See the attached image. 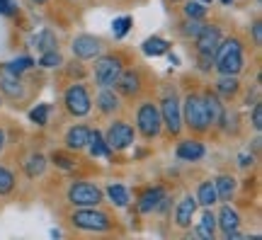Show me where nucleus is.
Wrapping results in <instances>:
<instances>
[{
    "mask_svg": "<svg viewBox=\"0 0 262 240\" xmlns=\"http://www.w3.org/2000/svg\"><path fill=\"white\" fill-rule=\"evenodd\" d=\"M214 68L221 75H238L243 71V44L241 39H226L214 54Z\"/></svg>",
    "mask_w": 262,
    "mask_h": 240,
    "instance_id": "f257e3e1",
    "label": "nucleus"
},
{
    "mask_svg": "<svg viewBox=\"0 0 262 240\" xmlns=\"http://www.w3.org/2000/svg\"><path fill=\"white\" fill-rule=\"evenodd\" d=\"M75 228L80 231H90V233H102V231H110V216L104 211H97L95 206H78V211L71 216Z\"/></svg>",
    "mask_w": 262,
    "mask_h": 240,
    "instance_id": "f03ea898",
    "label": "nucleus"
},
{
    "mask_svg": "<svg viewBox=\"0 0 262 240\" xmlns=\"http://www.w3.org/2000/svg\"><path fill=\"white\" fill-rule=\"evenodd\" d=\"M182 119L187 121V126L194 131L209 129V114H206V104L202 95H187L185 110H182Z\"/></svg>",
    "mask_w": 262,
    "mask_h": 240,
    "instance_id": "7ed1b4c3",
    "label": "nucleus"
},
{
    "mask_svg": "<svg viewBox=\"0 0 262 240\" xmlns=\"http://www.w3.org/2000/svg\"><path fill=\"white\" fill-rule=\"evenodd\" d=\"M136 124H139V131L146 136V139H153L160 134V126H163V119H160V110L150 102H143L136 112Z\"/></svg>",
    "mask_w": 262,
    "mask_h": 240,
    "instance_id": "20e7f679",
    "label": "nucleus"
},
{
    "mask_svg": "<svg viewBox=\"0 0 262 240\" xmlns=\"http://www.w3.org/2000/svg\"><path fill=\"white\" fill-rule=\"evenodd\" d=\"M122 73V58L117 56H104L95 63V83L100 88H112Z\"/></svg>",
    "mask_w": 262,
    "mask_h": 240,
    "instance_id": "39448f33",
    "label": "nucleus"
},
{
    "mask_svg": "<svg viewBox=\"0 0 262 240\" xmlns=\"http://www.w3.org/2000/svg\"><path fill=\"white\" fill-rule=\"evenodd\" d=\"M68 202L73 206H97L102 202V192H100V187L90 185V182H75L68 189Z\"/></svg>",
    "mask_w": 262,
    "mask_h": 240,
    "instance_id": "423d86ee",
    "label": "nucleus"
},
{
    "mask_svg": "<svg viewBox=\"0 0 262 240\" xmlns=\"http://www.w3.org/2000/svg\"><path fill=\"white\" fill-rule=\"evenodd\" d=\"M66 110L71 112L73 117H85L90 107H93V102H90V95L85 90L83 85H71L68 90H66Z\"/></svg>",
    "mask_w": 262,
    "mask_h": 240,
    "instance_id": "0eeeda50",
    "label": "nucleus"
},
{
    "mask_svg": "<svg viewBox=\"0 0 262 240\" xmlns=\"http://www.w3.org/2000/svg\"><path fill=\"white\" fill-rule=\"evenodd\" d=\"M104 143L110 150H124L134 143V129L126 121H114L107 131V136H104Z\"/></svg>",
    "mask_w": 262,
    "mask_h": 240,
    "instance_id": "6e6552de",
    "label": "nucleus"
},
{
    "mask_svg": "<svg viewBox=\"0 0 262 240\" xmlns=\"http://www.w3.org/2000/svg\"><path fill=\"white\" fill-rule=\"evenodd\" d=\"M160 119L168 126L170 134H180V129H182V110H180V102L175 97V93L163 100V104H160Z\"/></svg>",
    "mask_w": 262,
    "mask_h": 240,
    "instance_id": "1a4fd4ad",
    "label": "nucleus"
},
{
    "mask_svg": "<svg viewBox=\"0 0 262 240\" xmlns=\"http://www.w3.org/2000/svg\"><path fill=\"white\" fill-rule=\"evenodd\" d=\"M194 39H196V51H199V54L214 56L219 44H221V32H219V27H214V25H204L202 32H199Z\"/></svg>",
    "mask_w": 262,
    "mask_h": 240,
    "instance_id": "9d476101",
    "label": "nucleus"
},
{
    "mask_svg": "<svg viewBox=\"0 0 262 240\" xmlns=\"http://www.w3.org/2000/svg\"><path fill=\"white\" fill-rule=\"evenodd\" d=\"M100 51H102V41L97 37H93V34H80V37L73 39V54L78 56V58H95V56H100Z\"/></svg>",
    "mask_w": 262,
    "mask_h": 240,
    "instance_id": "9b49d317",
    "label": "nucleus"
},
{
    "mask_svg": "<svg viewBox=\"0 0 262 240\" xmlns=\"http://www.w3.org/2000/svg\"><path fill=\"white\" fill-rule=\"evenodd\" d=\"M194 213H196V197L187 194V197L178 204V209H175V223H178L180 228H189Z\"/></svg>",
    "mask_w": 262,
    "mask_h": 240,
    "instance_id": "f8f14e48",
    "label": "nucleus"
},
{
    "mask_svg": "<svg viewBox=\"0 0 262 240\" xmlns=\"http://www.w3.org/2000/svg\"><path fill=\"white\" fill-rule=\"evenodd\" d=\"M165 197V189L163 187H150V189H146V192L139 197V211L141 213H150V211H156V206L160 204V199Z\"/></svg>",
    "mask_w": 262,
    "mask_h": 240,
    "instance_id": "ddd939ff",
    "label": "nucleus"
},
{
    "mask_svg": "<svg viewBox=\"0 0 262 240\" xmlns=\"http://www.w3.org/2000/svg\"><path fill=\"white\" fill-rule=\"evenodd\" d=\"M88 139H90V129L83 126V124H78V126H73L66 134V146L71 150H80V148L88 146Z\"/></svg>",
    "mask_w": 262,
    "mask_h": 240,
    "instance_id": "4468645a",
    "label": "nucleus"
},
{
    "mask_svg": "<svg viewBox=\"0 0 262 240\" xmlns=\"http://www.w3.org/2000/svg\"><path fill=\"white\" fill-rule=\"evenodd\" d=\"M117 88H119V93L126 95V97H131V95H136L141 90V78L139 73H134V71H129V73H119V78H117Z\"/></svg>",
    "mask_w": 262,
    "mask_h": 240,
    "instance_id": "2eb2a0df",
    "label": "nucleus"
},
{
    "mask_svg": "<svg viewBox=\"0 0 262 240\" xmlns=\"http://www.w3.org/2000/svg\"><path fill=\"white\" fill-rule=\"evenodd\" d=\"M216 226H219V228H221L224 233L235 231V228L241 226V216H238V211H235V209H231V206H224V209L219 211V216H216Z\"/></svg>",
    "mask_w": 262,
    "mask_h": 240,
    "instance_id": "dca6fc26",
    "label": "nucleus"
},
{
    "mask_svg": "<svg viewBox=\"0 0 262 240\" xmlns=\"http://www.w3.org/2000/svg\"><path fill=\"white\" fill-rule=\"evenodd\" d=\"M178 158L180 160H189V163H194L199 158H204V146L199 143V141H182L178 146Z\"/></svg>",
    "mask_w": 262,
    "mask_h": 240,
    "instance_id": "f3484780",
    "label": "nucleus"
},
{
    "mask_svg": "<svg viewBox=\"0 0 262 240\" xmlns=\"http://www.w3.org/2000/svg\"><path fill=\"white\" fill-rule=\"evenodd\" d=\"M29 44L37 49L39 54H44V51H54V49H56V34H54L51 29H41V32H37V34L32 37Z\"/></svg>",
    "mask_w": 262,
    "mask_h": 240,
    "instance_id": "a211bd4d",
    "label": "nucleus"
},
{
    "mask_svg": "<svg viewBox=\"0 0 262 240\" xmlns=\"http://www.w3.org/2000/svg\"><path fill=\"white\" fill-rule=\"evenodd\" d=\"M0 88H3V93L12 97V100H17L25 95V88H22V80H19V75L15 73H5L3 75V80H0Z\"/></svg>",
    "mask_w": 262,
    "mask_h": 240,
    "instance_id": "6ab92c4d",
    "label": "nucleus"
},
{
    "mask_svg": "<svg viewBox=\"0 0 262 240\" xmlns=\"http://www.w3.org/2000/svg\"><path fill=\"white\" fill-rule=\"evenodd\" d=\"M216 202H219V197H216L214 182H211V180H209V182H202V185H199V192H196V204H202V206H206V209H211Z\"/></svg>",
    "mask_w": 262,
    "mask_h": 240,
    "instance_id": "aec40b11",
    "label": "nucleus"
},
{
    "mask_svg": "<svg viewBox=\"0 0 262 240\" xmlns=\"http://www.w3.org/2000/svg\"><path fill=\"white\" fill-rule=\"evenodd\" d=\"M204 97V104H206V114H209V124H216V121L221 119V114H224V104L219 102V95L214 93H206L202 95Z\"/></svg>",
    "mask_w": 262,
    "mask_h": 240,
    "instance_id": "412c9836",
    "label": "nucleus"
},
{
    "mask_svg": "<svg viewBox=\"0 0 262 240\" xmlns=\"http://www.w3.org/2000/svg\"><path fill=\"white\" fill-rule=\"evenodd\" d=\"M88 146H90V156H93V158H107V156H110V148H107L104 136L100 134V131H90Z\"/></svg>",
    "mask_w": 262,
    "mask_h": 240,
    "instance_id": "4be33fe9",
    "label": "nucleus"
},
{
    "mask_svg": "<svg viewBox=\"0 0 262 240\" xmlns=\"http://www.w3.org/2000/svg\"><path fill=\"white\" fill-rule=\"evenodd\" d=\"M214 233H216V216L211 211H204L202 221L196 226V235L204 240H214Z\"/></svg>",
    "mask_w": 262,
    "mask_h": 240,
    "instance_id": "5701e85b",
    "label": "nucleus"
},
{
    "mask_svg": "<svg viewBox=\"0 0 262 240\" xmlns=\"http://www.w3.org/2000/svg\"><path fill=\"white\" fill-rule=\"evenodd\" d=\"M214 187H216V197L219 199H231L235 192V180L231 175H221L214 180Z\"/></svg>",
    "mask_w": 262,
    "mask_h": 240,
    "instance_id": "b1692460",
    "label": "nucleus"
},
{
    "mask_svg": "<svg viewBox=\"0 0 262 240\" xmlns=\"http://www.w3.org/2000/svg\"><path fill=\"white\" fill-rule=\"evenodd\" d=\"M141 49H143V54L146 56H163V54H168L170 44L165 41V39H160V37H150V39H146V41L141 44Z\"/></svg>",
    "mask_w": 262,
    "mask_h": 240,
    "instance_id": "393cba45",
    "label": "nucleus"
},
{
    "mask_svg": "<svg viewBox=\"0 0 262 240\" xmlns=\"http://www.w3.org/2000/svg\"><path fill=\"white\" fill-rule=\"evenodd\" d=\"M97 104H100V110H102L104 114H110V112L119 110V97H117L110 88H102V93L97 95Z\"/></svg>",
    "mask_w": 262,
    "mask_h": 240,
    "instance_id": "a878e982",
    "label": "nucleus"
},
{
    "mask_svg": "<svg viewBox=\"0 0 262 240\" xmlns=\"http://www.w3.org/2000/svg\"><path fill=\"white\" fill-rule=\"evenodd\" d=\"M238 75H221L219 83H216V93L224 95V97H231V95L238 93Z\"/></svg>",
    "mask_w": 262,
    "mask_h": 240,
    "instance_id": "bb28decb",
    "label": "nucleus"
},
{
    "mask_svg": "<svg viewBox=\"0 0 262 240\" xmlns=\"http://www.w3.org/2000/svg\"><path fill=\"white\" fill-rule=\"evenodd\" d=\"M107 194H110V199H112V204H117V206H129V192H126V187L124 185H110L107 187Z\"/></svg>",
    "mask_w": 262,
    "mask_h": 240,
    "instance_id": "cd10ccee",
    "label": "nucleus"
},
{
    "mask_svg": "<svg viewBox=\"0 0 262 240\" xmlns=\"http://www.w3.org/2000/svg\"><path fill=\"white\" fill-rule=\"evenodd\" d=\"M44 167H47V158L37 153V156H32L25 163V172H27V177H39L44 172Z\"/></svg>",
    "mask_w": 262,
    "mask_h": 240,
    "instance_id": "c85d7f7f",
    "label": "nucleus"
},
{
    "mask_svg": "<svg viewBox=\"0 0 262 240\" xmlns=\"http://www.w3.org/2000/svg\"><path fill=\"white\" fill-rule=\"evenodd\" d=\"M34 66V61L29 58V56H22V58H15V61H10V63H5V73H25V71H29Z\"/></svg>",
    "mask_w": 262,
    "mask_h": 240,
    "instance_id": "c756f323",
    "label": "nucleus"
},
{
    "mask_svg": "<svg viewBox=\"0 0 262 240\" xmlns=\"http://www.w3.org/2000/svg\"><path fill=\"white\" fill-rule=\"evenodd\" d=\"M131 25H134V19L129 17V15H124V17H117L112 22V32H114V37L117 39H122L126 32L131 29Z\"/></svg>",
    "mask_w": 262,
    "mask_h": 240,
    "instance_id": "7c9ffc66",
    "label": "nucleus"
},
{
    "mask_svg": "<svg viewBox=\"0 0 262 240\" xmlns=\"http://www.w3.org/2000/svg\"><path fill=\"white\" fill-rule=\"evenodd\" d=\"M15 189V175L8 167H0V194H10Z\"/></svg>",
    "mask_w": 262,
    "mask_h": 240,
    "instance_id": "2f4dec72",
    "label": "nucleus"
},
{
    "mask_svg": "<svg viewBox=\"0 0 262 240\" xmlns=\"http://www.w3.org/2000/svg\"><path fill=\"white\" fill-rule=\"evenodd\" d=\"M29 119L34 121L37 126H44L49 121V104H37L34 110L29 112Z\"/></svg>",
    "mask_w": 262,
    "mask_h": 240,
    "instance_id": "473e14b6",
    "label": "nucleus"
},
{
    "mask_svg": "<svg viewBox=\"0 0 262 240\" xmlns=\"http://www.w3.org/2000/svg\"><path fill=\"white\" fill-rule=\"evenodd\" d=\"M185 15L192 19H202L206 15V8L204 3H196V0H189L187 5H185Z\"/></svg>",
    "mask_w": 262,
    "mask_h": 240,
    "instance_id": "72a5a7b5",
    "label": "nucleus"
},
{
    "mask_svg": "<svg viewBox=\"0 0 262 240\" xmlns=\"http://www.w3.org/2000/svg\"><path fill=\"white\" fill-rule=\"evenodd\" d=\"M39 66H44V68H56V66H61V54H58L56 49H54V51H44L41 58H39Z\"/></svg>",
    "mask_w": 262,
    "mask_h": 240,
    "instance_id": "f704fd0d",
    "label": "nucleus"
},
{
    "mask_svg": "<svg viewBox=\"0 0 262 240\" xmlns=\"http://www.w3.org/2000/svg\"><path fill=\"white\" fill-rule=\"evenodd\" d=\"M202 27H204V22H199V19L187 17L185 27H182V34H185V37H196V34L202 32Z\"/></svg>",
    "mask_w": 262,
    "mask_h": 240,
    "instance_id": "c9c22d12",
    "label": "nucleus"
},
{
    "mask_svg": "<svg viewBox=\"0 0 262 240\" xmlns=\"http://www.w3.org/2000/svg\"><path fill=\"white\" fill-rule=\"evenodd\" d=\"M51 160H54V165L63 167V170H71V167H75V160H73V158L63 156V153H54V156H51Z\"/></svg>",
    "mask_w": 262,
    "mask_h": 240,
    "instance_id": "e433bc0d",
    "label": "nucleus"
},
{
    "mask_svg": "<svg viewBox=\"0 0 262 240\" xmlns=\"http://www.w3.org/2000/svg\"><path fill=\"white\" fill-rule=\"evenodd\" d=\"M253 129L255 131L262 129V104L260 102H255V107H253Z\"/></svg>",
    "mask_w": 262,
    "mask_h": 240,
    "instance_id": "4c0bfd02",
    "label": "nucleus"
},
{
    "mask_svg": "<svg viewBox=\"0 0 262 240\" xmlns=\"http://www.w3.org/2000/svg\"><path fill=\"white\" fill-rule=\"evenodd\" d=\"M199 68H202V71H211V68H214V56L199 54Z\"/></svg>",
    "mask_w": 262,
    "mask_h": 240,
    "instance_id": "58836bf2",
    "label": "nucleus"
},
{
    "mask_svg": "<svg viewBox=\"0 0 262 240\" xmlns=\"http://www.w3.org/2000/svg\"><path fill=\"white\" fill-rule=\"evenodd\" d=\"M15 12V3L12 0H0V15H12Z\"/></svg>",
    "mask_w": 262,
    "mask_h": 240,
    "instance_id": "ea45409f",
    "label": "nucleus"
},
{
    "mask_svg": "<svg viewBox=\"0 0 262 240\" xmlns=\"http://www.w3.org/2000/svg\"><path fill=\"white\" fill-rule=\"evenodd\" d=\"M262 25H260V22H255V25H253V37H255V44H262Z\"/></svg>",
    "mask_w": 262,
    "mask_h": 240,
    "instance_id": "a19ab883",
    "label": "nucleus"
},
{
    "mask_svg": "<svg viewBox=\"0 0 262 240\" xmlns=\"http://www.w3.org/2000/svg\"><path fill=\"white\" fill-rule=\"evenodd\" d=\"M250 163H253V156H248V153H243V156H241V167H248Z\"/></svg>",
    "mask_w": 262,
    "mask_h": 240,
    "instance_id": "79ce46f5",
    "label": "nucleus"
},
{
    "mask_svg": "<svg viewBox=\"0 0 262 240\" xmlns=\"http://www.w3.org/2000/svg\"><path fill=\"white\" fill-rule=\"evenodd\" d=\"M3 146H5V131L0 129V150H3Z\"/></svg>",
    "mask_w": 262,
    "mask_h": 240,
    "instance_id": "37998d69",
    "label": "nucleus"
},
{
    "mask_svg": "<svg viewBox=\"0 0 262 240\" xmlns=\"http://www.w3.org/2000/svg\"><path fill=\"white\" fill-rule=\"evenodd\" d=\"M29 3H37V5H44L47 0H29Z\"/></svg>",
    "mask_w": 262,
    "mask_h": 240,
    "instance_id": "c03bdc74",
    "label": "nucleus"
},
{
    "mask_svg": "<svg viewBox=\"0 0 262 240\" xmlns=\"http://www.w3.org/2000/svg\"><path fill=\"white\" fill-rule=\"evenodd\" d=\"M221 3H224V5H231V3H233V0H221Z\"/></svg>",
    "mask_w": 262,
    "mask_h": 240,
    "instance_id": "a18cd8bd",
    "label": "nucleus"
}]
</instances>
